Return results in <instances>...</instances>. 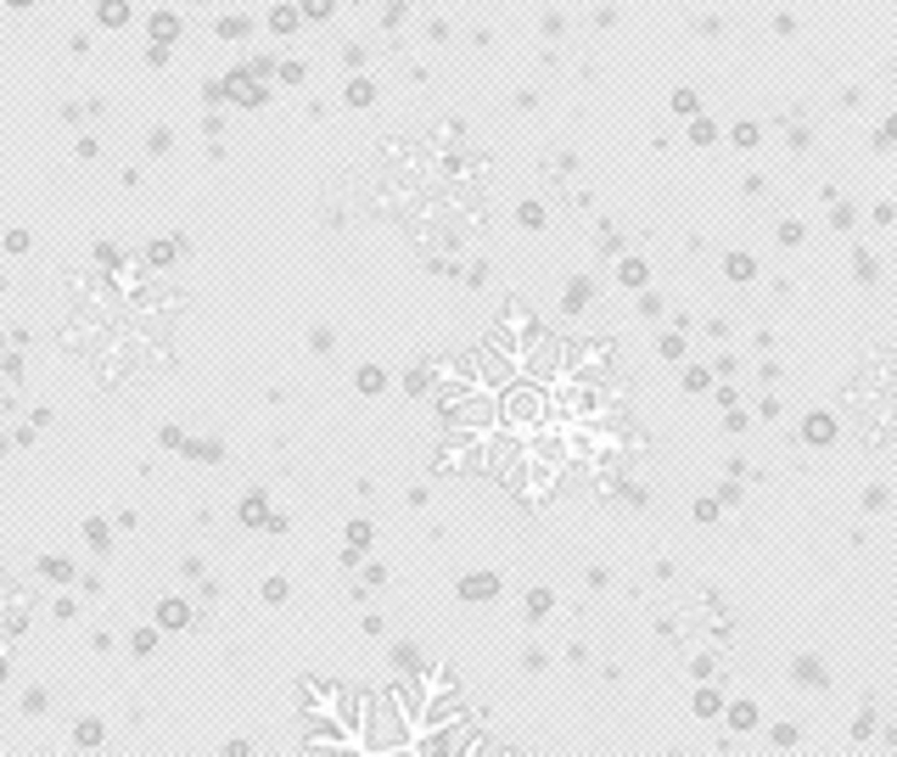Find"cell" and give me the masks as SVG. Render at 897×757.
Wrapping results in <instances>:
<instances>
[{
  "mask_svg": "<svg viewBox=\"0 0 897 757\" xmlns=\"http://www.w3.org/2000/svg\"><path fill=\"white\" fill-rule=\"evenodd\" d=\"M371 101H376V90L365 79H354V84H348V107H371Z\"/></svg>",
  "mask_w": 897,
  "mask_h": 757,
  "instance_id": "7",
  "label": "cell"
},
{
  "mask_svg": "<svg viewBox=\"0 0 897 757\" xmlns=\"http://www.w3.org/2000/svg\"><path fill=\"white\" fill-rule=\"evenodd\" d=\"M724 270H729V281H751V258H746V253H729Z\"/></svg>",
  "mask_w": 897,
  "mask_h": 757,
  "instance_id": "5",
  "label": "cell"
},
{
  "mask_svg": "<svg viewBox=\"0 0 897 757\" xmlns=\"http://www.w3.org/2000/svg\"><path fill=\"white\" fill-rule=\"evenodd\" d=\"M337 0H303V17H331Z\"/></svg>",
  "mask_w": 897,
  "mask_h": 757,
  "instance_id": "10",
  "label": "cell"
},
{
  "mask_svg": "<svg viewBox=\"0 0 897 757\" xmlns=\"http://www.w3.org/2000/svg\"><path fill=\"white\" fill-rule=\"evenodd\" d=\"M797 684H824V668L814 657H797Z\"/></svg>",
  "mask_w": 897,
  "mask_h": 757,
  "instance_id": "4",
  "label": "cell"
},
{
  "mask_svg": "<svg viewBox=\"0 0 897 757\" xmlns=\"http://www.w3.org/2000/svg\"><path fill=\"white\" fill-rule=\"evenodd\" d=\"M802 438H814V444H830V438H835V421H830V415H814V421H802Z\"/></svg>",
  "mask_w": 897,
  "mask_h": 757,
  "instance_id": "2",
  "label": "cell"
},
{
  "mask_svg": "<svg viewBox=\"0 0 897 757\" xmlns=\"http://www.w3.org/2000/svg\"><path fill=\"white\" fill-rule=\"evenodd\" d=\"M695 712H701V718H712V712H718V695H712V690H701V695H695Z\"/></svg>",
  "mask_w": 897,
  "mask_h": 757,
  "instance_id": "13",
  "label": "cell"
},
{
  "mask_svg": "<svg viewBox=\"0 0 897 757\" xmlns=\"http://www.w3.org/2000/svg\"><path fill=\"white\" fill-rule=\"evenodd\" d=\"M527 611L544 617V611H550V589H533V595H527Z\"/></svg>",
  "mask_w": 897,
  "mask_h": 757,
  "instance_id": "11",
  "label": "cell"
},
{
  "mask_svg": "<svg viewBox=\"0 0 897 757\" xmlns=\"http://www.w3.org/2000/svg\"><path fill=\"white\" fill-rule=\"evenodd\" d=\"M499 595V572H471L460 578V601H494Z\"/></svg>",
  "mask_w": 897,
  "mask_h": 757,
  "instance_id": "1",
  "label": "cell"
},
{
  "mask_svg": "<svg viewBox=\"0 0 897 757\" xmlns=\"http://www.w3.org/2000/svg\"><path fill=\"white\" fill-rule=\"evenodd\" d=\"M163 623H168V628H185V623H191V611H185L180 601H168V606H163Z\"/></svg>",
  "mask_w": 897,
  "mask_h": 757,
  "instance_id": "9",
  "label": "cell"
},
{
  "mask_svg": "<svg viewBox=\"0 0 897 757\" xmlns=\"http://www.w3.org/2000/svg\"><path fill=\"white\" fill-rule=\"evenodd\" d=\"M365 550H371V522H354V528H348V561L365 555Z\"/></svg>",
  "mask_w": 897,
  "mask_h": 757,
  "instance_id": "3",
  "label": "cell"
},
{
  "mask_svg": "<svg viewBox=\"0 0 897 757\" xmlns=\"http://www.w3.org/2000/svg\"><path fill=\"white\" fill-rule=\"evenodd\" d=\"M729 724H735V729H751V724H757V707H751V701H735V707H729Z\"/></svg>",
  "mask_w": 897,
  "mask_h": 757,
  "instance_id": "6",
  "label": "cell"
},
{
  "mask_svg": "<svg viewBox=\"0 0 897 757\" xmlns=\"http://www.w3.org/2000/svg\"><path fill=\"white\" fill-rule=\"evenodd\" d=\"M690 141H695V146H712V141H718V135H712V124H707V118H701V124H695V129H690Z\"/></svg>",
  "mask_w": 897,
  "mask_h": 757,
  "instance_id": "12",
  "label": "cell"
},
{
  "mask_svg": "<svg viewBox=\"0 0 897 757\" xmlns=\"http://www.w3.org/2000/svg\"><path fill=\"white\" fill-rule=\"evenodd\" d=\"M359 387H365V393H376V387H381V371H376V365H365V371H359Z\"/></svg>",
  "mask_w": 897,
  "mask_h": 757,
  "instance_id": "14",
  "label": "cell"
},
{
  "mask_svg": "<svg viewBox=\"0 0 897 757\" xmlns=\"http://www.w3.org/2000/svg\"><path fill=\"white\" fill-rule=\"evenodd\" d=\"M617 281H623V287H640V281H645V264H640V258H628V264L617 270Z\"/></svg>",
  "mask_w": 897,
  "mask_h": 757,
  "instance_id": "8",
  "label": "cell"
}]
</instances>
